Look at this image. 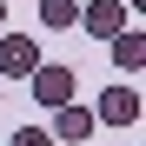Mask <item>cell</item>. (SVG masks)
I'll use <instances>...</instances> for the list:
<instances>
[{
	"instance_id": "cell-1",
	"label": "cell",
	"mask_w": 146,
	"mask_h": 146,
	"mask_svg": "<svg viewBox=\"0 0 146 146\" xmlns=\"http://www.w3.org/2000/svg\"><path fill=\"white\" fill-rule=\"evenodd\" d=\"M27 80H33V100H40L46 113H53V106H66V100H73V86H80V80H73V66H46V60L27 73Z\"/></svg>"
},
{
	"instance_id": "cell-2",
	"label": "cell",
	"mask_w": 146,
	"mask_h": 146,
	"mask_svg": "<svg viewBox=\"0 0 146 146\" xmlns=\"http://www.w3.org/2000/svg\"><path fill=\"white\" fill-rule=\"evenodd\" d=\"M33 66H40V40L33 33H0V73L7 80H27Z\"/></svg>"
},
{
	"instance_id": "cell-3",
	"label": "cell",
	"mask_w": 146,
	"mask_h": 146,
	"mask_svg": "<svg viewBox=\"0 0 146 146\" xmlns=\"http://www.w3.org/2000/svg\"><path fill=\"white\" fill-rule=\"evenodd\" d=\"M93 119H106V126H133V119H139V93H133V86H106L100 106H93Z\"/></svg>"
},
{
	"instance_id": "cell-4",
	"label": "cell",
	"mask_w": 146,
	"mask_h": 146,
	"mask_svg": "<svg viewBox=\"0 0 146 146\" xmlns=\"http://www.w3.org/2000/svg\"><path fill=\"white\" fill-rule=\"evenodd\" d=\"M80 27L100 33V40H113L119 27H126V7H119V0H93V7H80Z\"/></svg>"
},
{
	"instance_id": "cell-5",
	"label": "cell",
	"mask_w": 146,
	"mask_h": 146,
	"mask_svg": "<svg viewBox=\"0 0 146 146\" xmlns=\"http://www.w3.org/2000/svg\"><path fill=\"white\" fill-rule=\"evenodd\" d=\"M93 126H100V119H93L86 106H73V100H66V106H53V139H66V146H73V139H86Z\"/></svg>"
},
{
	"instance_id": "cell-6",
	"label": "cell",
	"mask_w": 146,
	"mask_h": 146,
	"mask_svg": "<svg viewBox=\"0 0 146 146\" xmlns=\"http://www.w3.org/2000/svg\"><path fill=\"white\" fill-rule=\"evenodd\" d=\"M106 46H113V66H119V73H139V66H146V33L119 27V33L106 40Z\"/></svg>"
},
{
	"instance_id": "cell-7",
	"label": "cell",
	"mask_w": 146,
	"mask_h": 146,
	"mask_svg": "<svg viewBox=\"0 0 146 146\" xmlns=\"http://www.w3.org/2000/svg\"><path fill=\"white\" fill-rule=\"evenodd\" d=\"M40 27H80V0H40Z\"/></svg>"
},
{
	"instance_id": "cell-8",
	"label": "cell",
	"mask_w": 146,
	"mask_h": 146,
	"mask_svg": "<svg viewBox=\"0 0 146 146\" xmlns=\"http://www.w3.org/2000/svg\"><path fill=\"white\" fill-rule=\"evenodd\" d=\"M7 146H53V133H46V126H20Z\"/></svg>"
},
{
	"instance_id": "cell-9",
	"label": "cell",
	"mask_w": 146,
	"mask_h": 146,
	"mask_svg": "<svg viewBox=\"0 0 146 146\" xmlns=\"http://www.w3.org/2000/svg\"><path fill=\"white\" fill-rule=\"evenodd\" d=\"M0 27H7V0H0Z\"/></svg>"
}]
</instances>
